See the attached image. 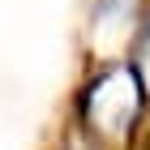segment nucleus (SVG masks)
<instances>
[{
    "label": "nucleus",
    "instance_id": "obj_1",
    "mask_svg": "<svg viewBox=\"0 0 150 150\" xmlns=\"http://www.w3.org/2000/svg\"><path fill=\"white\" fill-rule=\"evenodd\" d=\"M137 107H142V77H137V69H129V64L107 69L103 77H94L90 90H86V120H90L99 133H107V137H120V133L133 125Z\"/></svg>",
    "mask_w": 150,
    "mask_h": 150
},
{
    "label": "nucleus",
    "instance_id": "obj_2",
    "mask_svg": "<svg viewBox=\"0 0 150 150\" xmlns=\"http://www.w3.org/2000/svg\"><path fill=\"white\" fill-rule=\"evenodd\" d=\"M133 22H137V0H94V9H90L94 35H120Z\"/></svg>",
    "mask_w": 150,
    "mask_h": 150
},
{
    "label": "nucleus",
    "instance_id": "obj_3",
    "mask_svg": "<svg viewBox=\"0 0 150 150\" xmlns=\"http://www.w3.org/2000/svg\"><path fill=\"white\" fill-rule=\"evenodd\" d=\"M137 77H142V86H150V17H146V30H142V60H137Z\"/></svg>",
    "mask_w": 150,
    "mask_h": 150
}]
</instances>
